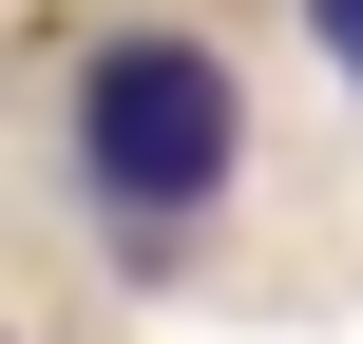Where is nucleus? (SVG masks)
Listing matches in <instances>:
<instances>
[{
    "label": "nucleus",
    "instance_id": "obj_1",
    "mask_svg": "<svg viewBox=\"0 0 363 344\" xmlns=\"http://www.w3.org/2000/svg\"><path fill=\"white\" fill-rule=\"evenodd\" d=\"M57 172H77V211H96L134 268H172V249L211 230V192L249 172V77H230L191 19H115V38L57 77Z\"/></svg>",
    "mask_w": 363,
    "mask_h": 344
},
{
    "label": "nucleus",
    "instance_id": "obj_2",
    "mask_svg": "<svg viewBox=\"0 0 363 344\" xmlns=\"http://www.w3.org/2000/svg\"><path fill=\"white\" fill-rule=\"evenodd\" d=\"M306 38H325V57H345V77H363V0H306Z\"/></svg>",
    "mask_w": 363,
    "mask_h": 344
}]
</instances>
